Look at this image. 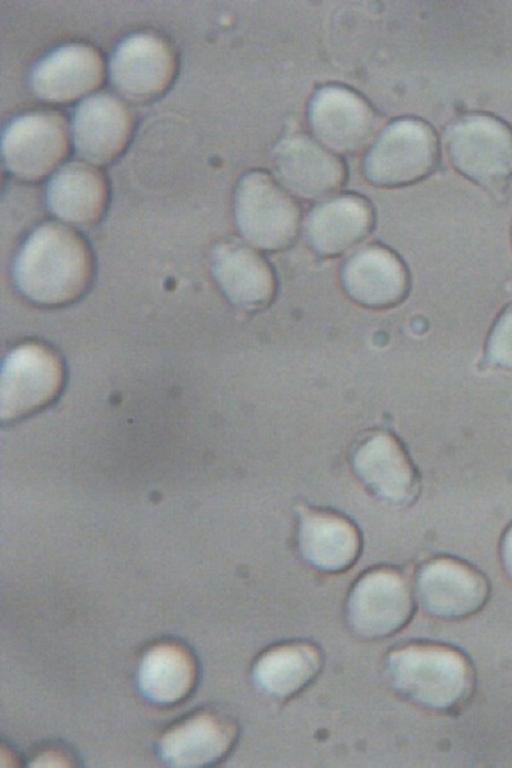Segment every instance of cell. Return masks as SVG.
I'll return each instance as SVG.
<instances>
[{
  "label": "cell",
  "mask_w": 512,
  "mask_h": 768,
  "mask_svg": "<svg viewBox=\"0 0 512 768\" xmlns=\"http://www.w3.org/2000/svg\"><path fill=\"white\" fill-rule=\"evenodd\" d=\"M353 463L365 485L385 501L405 505L416 497L419 481L415 468L394 437H370L357 449Z\"/></svg>",
  "instance_id": "18"
},
{
  "label": "cell",
  "mask_w": 512,
  "mask_h": 768,
  "mask_svg": "<svg viewBox=\"0 0 512 768\" xmlns=\"http://www.w3.org/2000/svg\"><path fill=\"white\" fill-rule=\"evenodd\" d=\"M416 588L423 608L446 620L474 614L489 595L488 581L478 569L448 556L426 562L418 572Z\"/></svg>",
  "instance_id": "11"
},
{
  "label": "cell",
  "mask_w": 512,
  "mask_h": 768,
  "mask_svg": "<svg viewBox=\"0 0 512 768\" xmlns=\"http://www.w3.org/2000/svg\"><path fill=\"white\" fill-rule=\"evenodd\" d=\"M93 273L85 241L57 223L36 228L16 254L13 277L18 290L41 305H62L81 296Z\"/></svg>",
  "instance_id": "1"
},
{
  "label": "cell",
  "mask_w": 512,
  "mask_h": 768,
  "mask_svg": "<svg viewBox=\"0 0 512 768\" xmlns=\"http://www.w3.org/2000/svg\"><path fill=\"white\" fill-rule=\"evenodd\" d=\"M376 214L362 195H334L309 213L305 222L307 240L321 256L336 257L360 245L373 231Z\"/></svg>",
  "instance_id": "14"
},
{
  "label": "cell",
  "mask_w": 512,
  "mask_h": 768,
  "mask_svg": "<svg viewBox=\"0 0 512 768\" xmlns=\"http://www.w3.org/2000/svg\"><path fill=\"white\" fill-rule=\"evenodd\" d=\"M195 679V665L190 654L172 643H161L143 656L138 683L143 694L160 704L182 699Z\"/></svg>",
  "instance_id": "23"
},
{
  "label": "cell",
  "mask_w": 512,
  "mask_h": 768,
  "mask_svg": "<svg viewBox=\"0 0 512 768\" xmlns=\"http://www.w3.org/2000/svg\"><path fill=\"white\" fill-rule=\"evenodd\" d=\"M342 283L353 301L372 309L400 304L411 286L404 261L381 244L362 247L350 256L342 270Z\"/></svg>",
  "instance_id": "12"
},
{
  "label": "cell",
  "mask_w": 512,
  "mask_h": 768,
  "mask_svg": "<svg viewBox=\"0 0 512 768\" xmlns=\"http://www.w3.org/2000/svg\"><path fill=\"white\" fill-rule=\"evenodd\" d=\"M322 654L313 644L294 641L264 651L255 661L252 677L264 693L286 698L305 688L322 667Z\"/></svg>",
  "instance_id": "21"
},
{
  "label": "cell",
  "mask_w": 512,
  "mask_h": 768,
  "mask_svg": "<svg viewBox=\"0 0 512 768\" xmlns=\"http://www.w3.org/2000/svg\"><path fill=\"white\" fill-rule=\"evenodd\" d=\"M512 236V235H511Z\"/></svg>",
  "instance_id": "26"
},
{
  "label": "cell",
  "mask_w": 512,
  "mask_h": 768,
  "mask_svg": "<svg viewBox=\"0 0 512 768\" xmlns=\"http://www.w3.org/2000/svg\"><path fill=\"white\" fill-rule=\"evenodd\" d=\"M234 215L247 244L269 252L293 244L302 225V211L295 196L263 170L250 171L239 180Z\"/></svg>",
  "instance_id": "3"
},
{
  "label": "cell",
  "mask_w": 512,
  "mask_h": 768,
  "mask_svg": "<svg viewBox=\"0 0 512 768\" xmlns=\"http://www.w3.org/2000/svg\"><path fill=\"white\" fill-rule=\"evenodd\" d=\"M485 359L494 367L512 372V303L503 308L488 333Z\"/></svg>",
  "instance_id": "24"
},
{
  "label": "cell",
  "mask_w": 512,
  "mask_h": 768,
  "mask_svg": "<svg viewBox=\"0 0 512 768\" xmlns=\"http://www.w3.org/2000/svg\"><path fill=\"white\" fill-rule=\"evenodd\" d=\"M104 77V62L93 47L71 43L61 46L35 66L34 92L50 102H69L97 88Z\"/></svg>",
  "instance_id": "16"
},
{
  "label": "cell",
  "mask_w": 512,
  "mask_h": 768,
  "mask_svg": "<svg viewBox=\"0 0 512 768\" xmlns=\"http://www.w3.org/2000/svg\"><path fill=\"white\" fill-rule=\"evenodd\" d=\"M131 128V115L121 100L108 93L92 95L74 114L76 150L90 163L105 164L123 150Z\"/></svg>",
  "instance_id": "17"
},
{
  "label": "cell",
  "mask_w": 512,
  "mask_h": 768,
  "mask_svg": "<svg viewBox=\"0 0 512 768\" xmlns=\"http://www.w3.org/2000/svg\"><path fill=\"white\" fill-rule=\"evenodd\" d=\"M308 121L315 139L340 156L370 147L382 124L378 110L366 97L338 84L316 90L308 106Z\"/></svg>",
  "instance_id": "6"
},
{
  "label": "cell",
  "mask_w": 512,
  "mask_h": 768,
  "mask_svg": "<svg viewBox=\"0 0 512 768\" xmlns=\"http://www.w3.org/2000/svg\"><path fill=\"white\" fill-rule=\"evenodd\" d=\"M299 547L313 566L327 572H339L357 559L360 538L354 525L340 516L307 512L300 523Z\"/></svg>",
  "instance_id": "22"
},
{
  "label": "cell",
  "mask_w": 512,
  "mask_h": 768,
  "mask_svg": "<svg viewBox=\"0 0 512 768\" xmlns=\"http://www.w3.org/2000/svg\"><path fill=\"white\" fill-rule=\"evenodd\" d=\"M276 179L295 197L323 200L336 194L348 178L342 156L305 134L279 140L271 152Z\"/></svg>",
  "instance_id": "8"
},
{
  "label": "cell",
  "mask_w": 512,
  "mask_h": 768,
  "mask_svg": "<svg viewBox=\"0 0 512 768\" xmlns=\"http://www.w3.org/2000/svg\"><path fill=\"white\" fill-rule=\"evenodd\" d=\"M107 187L103 175L83 162L61 167L47 187V203L60 219L76 225L96 222L106 207Z\"/></svg>",
  "instance_id": "20"
},
{
  "label": "cell",
  "mask_w": 512,
  "mask_h": 768,
  "mask_svg": "<svg viewBox=\"0 0 512 768\" xmlns=\"http://www.w3.org/2000/svg\"><path fill=\"white\" fill-rule=\"evenodd\" d=\"M453 168L486 189H500L512 179V129L484 112L458 116L445 133Z\"/></svg>",
  "instance_id": "4"
},
{
  "label": "cell",
  "mask_w": 512,
  "mask_h": 768,
  "mask_svg": "<svg viewBox=\"0 0 512 768\" xmlns=\"http://www.w3.org/2000/svg\"><path fill=\"white\" fill-rule=\"evenodd\" d=\"M394 687L411 701L434 710H449L469 697L474 672L459 650L433 643H410L387 659Z\"/></svg>",
  "instance_id": "2"
},
{
  "label": "cell",
  "mask_w": 512,
  "mask_h": 768,
  "mask_svg": "<svg viewBox=\"0 0 512 768\" xmlns=\"http://www.w3.org/2000/svg\"><path fill=\"white\" fill-rule=\"evenodd\" d=\"M212 272L229 301L244 310L264 309L276 296L273 267L249 244L230 241L218 245L212 255Z\"/></svg>",
  "instance_id": "15"
},
{
  "label": "cell",
  "mask_w": 512,
  "mask_h": 768,
  "mask_svg": "<svg viewBox=\"0 0 512 768\" xmlns=\"http://www.w3.org/2000/svg\"><path fill=\"white\" fill-rule=\"evenodd\" d=\"M412 613L410 586L395 569L378 568L365 573L349 594L348 622L362 638L392 635L407 624Z\"/></svg>",
  "instance_id": "9"
},
{
  "label": "cell",
  "mask_w": 512,
  "mask_h": 768,
  "mask_svg": "<svg viewBox=\"0 0 512 768\" xmlns=\"http://www.w3.org/2000/svg\"><path fill=\"white\" fill-rule=\"evenodd\" d=\"M237 727L227 716L201 712L177 724L160 740L162 758L175 767H199L222 759L233 747Z\"/></svg>",
  "instance_id": "19"
},
{
  "label": "cell",
  "mask_w": 512,
  "mask_h": 768,
  "mask_svg": "<svg viewBox=\"0 0 512 768\" xmlns=\"http://www.w3.org/2000/svg\"><path fill=\"white\" fill-rule=\"evenodd\" d=\"M439 138L426 121L403 117L389 123L369 147L363 169L366 179L382 188L415 184L437 167Z\"/></svg>",
  "instance_id": "5"
},
{
  "label": "cell",
  "mask_w": 512,
  "mask_h": 768,
  "mask_svg": "<svg viewBox=\"0 0 512 768\" xmlns=\"http://www.w3.org/2000/svg\"><path fill=\"white\" fill-rule=\"evenodd\" d=\"M68 150L63 117L37 111L15 118L2 136V153L8 169L26 180H36L53 170Z\"/></svg>",
  "instance_id": "10"
},
{
  "label": "cell",
  "mask_w": 512,
  "mask_h": 768,
  "mask_svg": "<svg viewBox=\"0 0 512 768\" xmlns=\"http://www.w3.org/2000/svg\"><path fill=\"white\" fill-rule=\"evenodd\" d=\"M170 45L152 33H136L115 49L110 72L114 85L126 97L146 100L161 94L175 74Z\"/></svg>",
  "instance_id": "13"
},
{
  "label": "cell",
  "mask_w": 512,
  "mask_h": 768,
  "mask_svg": "<svg viewBox=\"0 0 512 768\" xmlns=\"http://www.w3.org/2000/svg\"><path fill=\"white\" fill-rule=\"evenodd\" d=\"M63 376L62 362L48 346L29 342L13 348L1 369L2 419L19 418L49 403L61 389Z\"/></svg>",
  "instance_id": "7"
},
{
  "label": "cell",
  "mask_w": 512,
  "mask_h": 768,
  "mask_svg": "<svg viewBox=\"0 0 512 768\" xmlns=\"http://www.w3.org/2000/svg\"><path fill=\"white\" fill-rule=\"evenodd\" d=\"M500 556L504 570L512 580V522L507 526L502 536Z\"/></svg>",
  "instance_id": "25"
}]
</instances>
